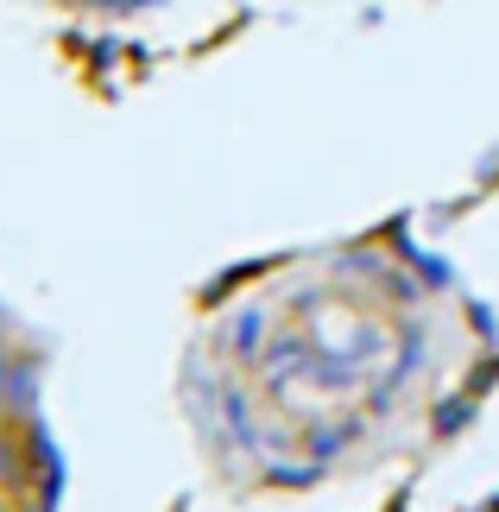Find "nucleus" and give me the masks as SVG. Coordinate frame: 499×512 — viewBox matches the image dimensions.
<instances>
[{"instance_id": "f257e3e1", "label": "nucleus", "mask_w": 499, "mask_h": 512, "mask_svg": "<svg viewBox=\"0 0 499 512\" xmlns=\"http://www.w3.org/2000/svg\"><path fill=\"white\" fill-rule=\"evenodd\" d=\"M70 7H95V0H70Z\"/></svg>"}]
</instances>
